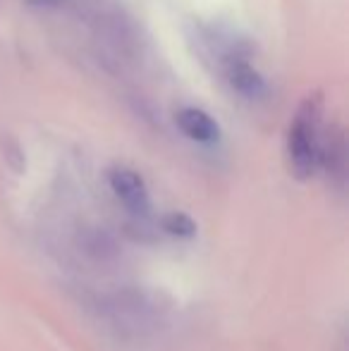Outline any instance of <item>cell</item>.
Listing matches in <instances>:
<instances>
[{
  "label": "cell",
  "instance_id": "obj_4",
  "mask_svg": "<svg viewBox=\"0 0 349 351\" xmlns=\"http://www.w3.org/2000/svg\"><path fill=\"white\" fill-rule=\"evenodd\" d=\"M230 84H232L239 93H244V96H249V98H256L265 91L263 79L249 65H244V62H234L232 65V70H230Z\"/></svg>",
  "mask_w": 349,
  "mask_h": 351
},
{
  "label": "cell",
  "instance_id": "obj_1",
  "mask_svg": "<svg viewBox=\"0 0 349 351\" xmlns=\"http://www.w3.org/2000/svg\"><path fill=\"white\" fill-rule=\"evenodd\" d=\"M318 134H321V101L316 96H309L294 115L287 139L289 167L299 180L311 177L321 160V136Z\"/></svg>",
  "mask_w": 349,
  "mask_h": 351
},
{
  "label": "cell",
  "instance_id": "obj_6",
  "mask_svg": "<svg viewBox=\"0 0 349 351\" xmlns=\"http://www.w3.org/2000/svg\"><path fill=\"white\" fill-rule=\"evenodd\" d=\"M32 5H60L62 0H29Z\"/></svg>",
  "mask_w": 349,
  "mask_h": 351
},
{
  "label": "cell",
  "instance_id": "obj_3",
  "mask_svg": "<svg viewBox=\"0 0 349 351\" xmlns=\"http://www.w3.org/2000/svg\"><path fill=\"white\" fill-rule=\"evenodd\" d=\"M177 127L184 132L189 139L199 143H213L220 139V127L208 112L199 108H184L177 112Z\"/></svg>",
  "mask_w": 349,
  "mask_h": 351
},
{
  "label": "cell",
  "instance_id": "obj_5",
  "mask_svg": "<svg viewBox=\"0 0 349 351\" xmlns=\"http://www.w3.org/2000/svg\"><path fill=\"white\" fill-rule=\"evenodd\" d=\"M163 227L165 232H170L173 237H182V239H189L196 234V222L184 213H168L163 217Z\"/></svg>",
  "mask_w": 349,
  "mask_h": 351
},
{
  "label": "cell",
  "instance_id": "obj_2",
  "mask_svg": "<svg viewBox=\"0 0 349 351\" xmlns=\"http://www.w3.org/2000/svg\"><path fill=\"white\" fill-rule=\"evenodd\" d=\"M110 186L117 194V199H120L132 213L149 210V191H146L144 180H141L134 170L115 167V170L110 172Z\"/></svg>",
  "mask_w": 349,
  "mask_h": 351
}]
</instances>
